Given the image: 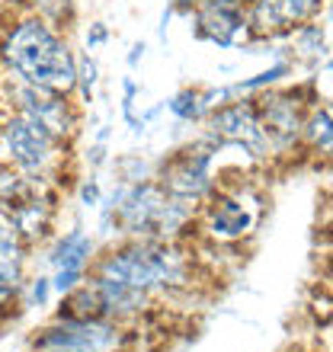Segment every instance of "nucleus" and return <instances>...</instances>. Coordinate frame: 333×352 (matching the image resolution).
Masks as SVG:
<instances>
[{
    "instance_id": "b1692460",
    "label": "nucleus",
    "mask_w": 333,
    "mask_h": 352,
    "mask_svg": "<svg viewBox=\"0 0 333 352\" xmlns=\"http://www.w3.org/2000/svg\"><path fill=\"white\" fill-rule=\"evenodd\" d=\"M109 42V26L106 23H93L90 29H87V48H100Z\"/></svg>"
},
{
    "instance_id": "9b49d317",
    "label": "nucleus",
    "mask_w": 333,
    "mask_h": 352,
    "mask_svg": "<svg viewBox=\"0 0 333 352\" xmlns=\"http://www.w3.org/2000/svg\"><path fill=\"white\" fill-rule=\"evenodd\" d=\"M327 0H244V16L253 32V42L288 38L298 26L321 19Z\"/></svg>"
},
{
    "instance_id": "20e7f679",
    "label": "nucleus",
    "mask_w": 333,
    "mask_h": 352,
    "mask_svg": "<svg viewBox=\"0 0 333 352\" xmlns=\"http://www.w3.org/2000/svg\"><path fill=\"white\" fill-rule=\"evenodd\" d=\"M266 214V192L253 179H218L215 192L195 212L199 241L215 247H237L259 231Z\"/></svg>"
},
{
    "instance_id": "2eb2a0df",
    "label": "nucleus",
    "mask_w": 333,
    "mask_h": 352,
    "mask_svg": "<svg viewBox=\"0 0 333 352\" xmlns=\"http://www.w3.org/2000/svg\"><path fill=\"white\" fill-rule=\"evenodd\" d=\"M333 151V125H330V106L327 100L314 102L301 125V157H321L330 160Z\"/></svg>"
},
{
    "instance_id": "f257e3e1",
    "label": "nucleus",
    "mask_w": 333,
    "mask_h": 352,
    "mask_svg": "<svg viewBox=\"0 0 333 352\" xmlns=\"http://www.w3.org/2000/svg\"><path fill=\"white\" fill-rule=\"evenodd\" d=\"M87 272L144 292L160 305H170L180 298H199L202 282L208 276L205 256L199 250V237L195 241L116 237L112 243L96 250Z\"/></svg>"
},
{
    "instance_id": "423d86ee",
    "label": "nucleus",
    "mask_w": 333,
    "mask_h": 352,
    "mask_svg": "<svg viewBox=\"0 0 333 352\" xmlns=\"http://www.w3.org/2000/svg\"><path fill=\"white\" fill-rule=\"evenodd\" d=\"M144 330L109 317H48L26 340V352H141Z\"/></svg>"
},
{
    "instance_id": "a878e982",
    "label": "nucleus",
    "mask_w": 333,
    "mask_h": 352,
    "mask_svg": "<svg viewBox=\"0 0 333 352\" xmlns=\"http://www.w3.org/2000/svg\"><path fill=\"white\" fill-rule=\"evenodd\" d=\"M144 52H148V45H144V42H135V45L129 48V67H138L141 61H144Z\"/></svg>"
},
{
    "instance_id": "f8f14e48",
    "label": "nucleus",
    "mask_w": 333,
    "mask_h": 352,
    "mask_svg": "<svg viewBox=\"0 0 333 352\" xmlns=\"http://www.w3.org/2000/svg\"><path fill=\"white\" fill-rule=\"evenodd\" d=\"M29 253L32 250L19 241L7 214L0 212V324H10L26 311L23 292L29 278Z\"/></svg>"
},
{
    "instance_id": "1a4fd4ad",
    "label": "nucleus",
    "mask_w": 333,
    "mask_h": 352,
    "mask_svg": "<svg viewBox=\"0 0 333 352\" xmlns=\"http://www.w3.org/2000/svg\"><path fill=\"white\" fill-rule=\"evenodd\" d=\"M3 77V106L17 109L29 119H36L39 125H45L61 144L74 148L83 129V109L77 102L74 93H58V90H45V87H32L23 84L17 77L0 74Z\"/></svg>"
},
{
    "instance_id": "4be33fe9",
    "label": "nucleus",
    "mask_w": 333,
    "mask_h": 352,
    "mask_svg": "<svg viewBox=\"0 0 333 352\" xmlns=\"http://www.w3.org/2000/svg\"><path fill=\"white\" fill-rule=\"evenodd\" d=\"M52 301V282L48 276H29L26 292H23V305L26 307H48Z\"/></svg>"
},
{
    "instance_id": "39448f33",
    "label": "nucleus",
    "mask_w": 333,
    "mask_h": 352,
    "mask_svg": "<svg viewBox=\"0 0 333 352\" xmlns=\"http://www.w3.org/2000/svg\"><path fill=\"white\" fill-rule=\"evenodd\" d=\"M0 151H3V164H10L23 176L55 183L58 189L61 186L67 189V179L74 176L67 170L74 148L61 144L36 119H29L17 109H7V106L0 112Z\"/></svg>"
},
{
    "instance_id": "ddd939ff",
    "label": "nucleus",
    "mask_w": 333,
    "mask_h": 352,
    "mask_svg": "<svg viewBox=\"0 0 333 352\" xmlns=\"http://www.w3.org/2000/svg\"><path fill=\"white\" fill-rule=\"evenodd\" d=\"M48 243H52L48 247V269H52L48 282H52V295L61 298L83 282L100 247H96V237L83 231L80 224L65 234H55Z\"/></svg>"
},
{
    "instance_id": "f3484780",
    "label": "nucleus",
    "mask_w": 333,
    "mask_h": 352,
    "mask_svg": "<svg viewBox=\"0 0 333 352\" xmlns=\"http://www.w3.org/2000/svg\"><path fill=\"white\" fill-rule=\"evenodd\" d=\"M295 74V61H286V58H279L276 65H269L266 71H259L257 77H250V80H237V84H228V96H253L259 90H269V87H279L286 84L288 77Z\"/></svg>"
},
{
    "instance_id": "9d476101",
    "label": "nucleus",
    "mask_w": 333,
    "mask_h": 352,
    "mask_svg": "<svg viewBox=\"0 0 333 352\" xmlns=\"http://www.w3.org/2000/svg\"><path fill=\"white\" fill-rule=\"evenodd\" d=\"M202 138L212 141L218 151H241L253 167H269V141L259 129L257 102L253 96H234V100L215 106L202 119Z\"/></svg>"
},
{
    "instance_id": "f03ea898",
    "label": "nucleus",
    "mask_w": 333,
    "mask_h": 352,
    "mask_svg": "<svg viewBox=\"0 0 333 352\" xmlns=\"http://www.w3.org/2000/svg\"><path fill=\"white\" fill-rule=\"evenodd\" d=\"M0 71L23 84L58 93L77 90V52L67 32L48 26L32 13H7L0 29Z\"/></svg>"
},
{
    "instance_id": "393cba45",
    "label": "nucleus",
    "mask_w": 333,
    "mask_h": 352,
    "mask_svg": "<svg viewBox=\"0 0 333 352\" xmlns=\"http://www.w3.org/2000/svg\"><path fill=\"white\" fill-rule=\"evenodd\" d=\"M138 93L141 87L135 77H122V100H138Z\"/></svg>"
},
{
    "instance_id": "6ab92c4d",
    "label": "nucleus",
    "mask_w": 333,
    "mask_h": 352,
    "mask_svg": "<svg viewBox=\"0 0 333 352\" xmlns=\"http://www.w3.org/2000/svg\"><path fill=\"white\" fill-rule=\"evenodd\" d=\"M23 10L61 32H67V26L74 23V0H23Z\"/></svg>"
},
{
    "instance_id": "aec40b11",
    "label": "nucleus",
    "mask_w": 333,
    "mask_h": 352,
    "mask_svg": "<svg viewBox=\"0 0 333 352\" xmlns=\"http://www.w3.org/2000/svg\"><path fill=\"white\" fill-rule=\"evenodd\" d=\"M96 80H100V65H96V58H93L90 52L77 55V90H74V96H80L83 106H90L93 102Z\"/></svg>"
},
{
    "instance_id": "6e6552de",
    "label": "nucleus",
    "mask_w": 333,
    "mask_h": 352,
    "mask_svg": "<svg viewBox=\"0 0 333 352\" xmlns=\"http://www.w3.org/2000/svg\"><path fill=\"white\" fill-rule=\"evenodd\" d=\"M218 154L222 151L199 135L195 141H186L154 160V183L166 195L199 208L218 186Z\"/></svg>"
},
{
    "instance_id": "5701e85b",
    "label": "nucleus",
    "mask_w": 333,
    "mask_h": 352,
    "mask_svg": "<svg viewBox=\"0 0 333 352\" xmlns=\"http://www.w3.org/2000/svg\"><path fill=\"white\" fill-rule=\"evenodd\" d=\"M77 192H80V202L87 205V208H96L103 199V189H100V179H96V173L93 176H83L80 186H77Z\"/></svg>"
},
{
    "instance_id": "dca6fc26",
    "label": "nucleus",
    "mask_w": 333,
    "mask_h": 352,
    "mask_svg": "<svg viewBox=\"0 0 333 352\" xmlns=\"http://www.w3.org/2000/svg\"><path fill=\"white\" fill-rule=\"evenodd\" d=\"M288 38H292V45H295V58H305L311 65H321V61L330 58V36H327V26H321L317 19L298 26Z\"/></svg>"
},
{
    "instance_id": "412c9836",
    "label": "nucleus",
    "mask_w": 333,
    "mask_h": 352,
    "mask_svg": "<svg viewBox=\"0 0 333 352\" xmlns=\"http://www.w3.org/2000/svg\"><path fill=\"white\" fill-rule=\"evenodd\" d=\"M112 167H116V179L119 183H138V179L154 176V164L144 160L141 154H122V157L112 160Z\"/></svg>"
},
{
    "instance_id": "4468645a",
    "label": "nucleus",
    "mask_w": 333,
    "mask_h": 352,
    "mask_svg": "<svg viewBox=\"0 0 333 352\" xmlns=\"http://www.w3.org/2000/svg\"><path fill=\"white\" fill-rule=\"evenodd\" d=\"M193 32L202 42L218 48L253 45V32L247 26L241 0H202L193 7Z\"/></svg>"
},
{
    "instance_id": "7ed1b4c3",
    "label": "nucleus",
    "mask_w": 333,
    "mask_h": 352,
    "mask_svg": "<svg viewBox=\"0 0 333 352\" xmlns=\"http://www.w3.org/2000/svg\"><path fill=\"white\" fill-rule=\"evenodd\" d=\"M100 228L131 241H195V205L166 195L154 176L138 183H116L109 199H100Z\"/></svg>"
},
{
    "instance_id": "0eeeda50",
    "label": "nucleus",
    "mask_w": 333,
    "mask_h": 352,
    "mask_svg": "<svg viewBox=\"0 0 333 352\" xmlns=\"http://www.w3.org/2000/svg\"><path fill=\"white\" fill-rule=\"evenodd\" d=\"M259 116V129L269 141V154L272 160H286L292 154H301V125H305L308 109L321 102L317 96V84L305 80V84H279L269 90L253 93Z\"/></svg>"
},
{
    "instance_id": "a211bd4d",
    "label": "nucleus",
    "mask_w": 333,
    "mask_h": 352,
    "mask_svg": "<svg viewBox=\"0 0 333 352\" xmlns=\"http://www.w3.org/2000/svg\"><path fill=\"white\" fill-rule=\"evenodd\" d=\"M164 106L183 125H202V119L208 116V106L202 102V87H183L170 100H164Z\"/></svg>"
}]
</instances>
